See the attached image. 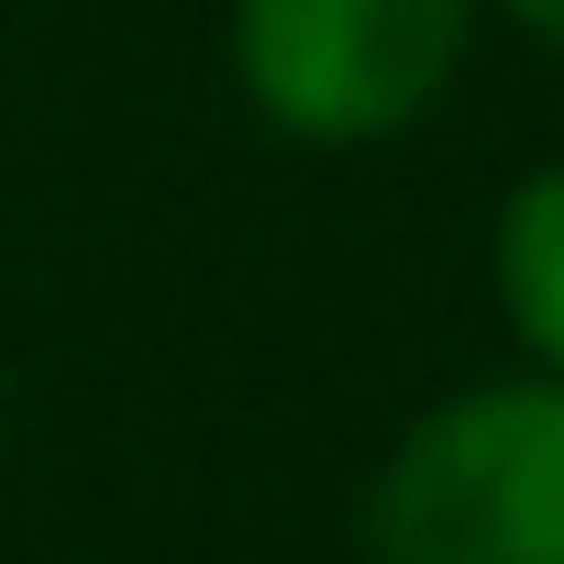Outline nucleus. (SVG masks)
<instances>
[{
    "label": "nucleus",
    "mask_w": 564,
    "mask_h": 564,
    "mask_svg": "<svg viewBox=\"0 0 564 564\" xmlns=\"http://www.w3.org/2000/svg\"><path fill=\"white\" fill-rule=\"evenodd\" d=\"M377 564H564V377H498L421 410L366 487Z\"/></svg>",
    "instance_id": "obj_1"
},
{
    "label": "nucleus",
    "mask_w": 564,
    "mask_h": 564,
    "mask_svg": "<svg viewBox=\"0 0 564 564\" xmlns=\"http://www.w3.org/2000/svg\"><path fill=\"white\" fill-rule=\"evenodd\" d=\"M221 45L289 144H388L454 89L476 0H221Z\"/></svg>",
    "instance_id": "obj_2"
},
{
    "label": "nucleus",
    "mask_w": 564,
    "mask_h": 564,
    "mask_svg": "<svg viewBox=\"0 0 564 564\" xmlns=\"http://www.w3.org/2000/svg\"><path fill=\"white\" fill-rule=\"evenodd\" d=\"M487 276H498V311H509L520 355H531L542 377H564V166H531V177L498 199Z\"/></svg>",
    "instance_id": "obj_3"
},
{
    "label": "nucleus",
    "mask_w": 564,
    "mask_h": 564,
    "mask_svg": "<svg viewBox=\"0 0 564 564\" xmlns=\"http://www.w3.org/2000/svg\"><path fill=\"white\" fill-rule=\"evenodd\" d=\"M498 12H509V23H531V34L564 56V0H498Z\"/></svg>",
    "instance_id": "obj_4"
},
{
    "label": "nucleus",
    "mask_w": 564,
    "mask_h": 564,
    "mask_svg": "<svg viewBox=\"0 0 564 564\" xmlns=\"http://www.w3.org/2000/svg\"><path fill=\"white\" fill-rule=\"evenodd\" d=\"M0 465H12V388H0Z\"/></svg>",
    "instance_id": "obj_5"
}]
</instances>
